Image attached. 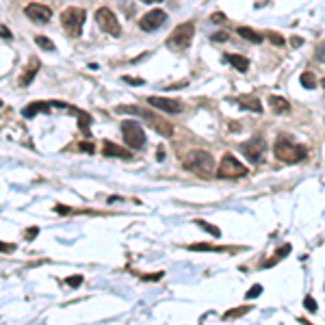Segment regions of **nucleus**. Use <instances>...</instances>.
<instances>
[{"mask_svg":"<svg viewBox=\"0 0 325 325\" xmlns=\"http://www.w3.org/2000/svg\"><path fill=\"white\" fill-rule=\"evenodd\" d=\"M195 223H197V226L199 228H202V230H206V232L208 234H211V237H221V230H219L217 226H213V223H208V221H204V219H197V221H195Z\"/></svg>","mask_w":325,"mask_h":325,"instance_id":"obj_22","label":"nucleus"},{"mask_svg":"<svg viewBox=\"0 0 325 325\" xmlns=\"http://www.w3.org/2000/svg\"><path fill=\"white\" fill-rule=\"evenodd\" d=\"M165 22H167V13H165L163 9H152V11H148L146 16L139 20V28L152 33V31H156V28H161Z\"/></svg>","mask_w":325,"mask_h":325,"instance_id":"obj_8","label":"nucleus"},{"mask_svg":"<svg viewBox=\"0 0 325 325\" xmlns=\"http://www.w3.org/2000/svg\"><path fill=\"white\" fill-rule=\"evenodd\" d=\"M302 85H303L306 89H314V87L319 85V81H317V76H314L312 72H303V74H302Z\"/></svg>","mask_w":325,"mask_h":325,"instance_id":"obj_23","label":"nucleus"},{"mask_svg":"<svg viewBox=\"0 0 325 325\" xmlns=\"http://www.w3.org/2000/svg\"><path fill=\"white\" fill-rule=\"evenodd\" d=\"M141 2H146V4H152V2H163V0H141Z\"/></svg>","mask_w":325,"mask_h":325,"instance_id":"obj_39","label":"nucleus"},{"mask_svg":"<svg viewBox=\"0 0 325 325\" xmlns=\"http://www.w3.org/2000/svg\"><path fill=\"white\" fill-rule=\"evenodd\" d=\"M288 254H291V245H282V247H278V252H276V256H273L271 260H267V262L262 264L264 269L267 267H271V264H276V262H280V260H282L284 256H288Z\"/></svg>","mask_w":325,"mask_h":325,"instance_id":"obj_20","label":"nucleus"},{"mask_svg":"<svg viewBox=\"0 0 325 325\" xmlns=\"http://www.w3.org/2000/svg\"><path fill=\"white\" fill-rule=\"evenodd\" d=\"M35 42H37V46L42 48V50H48V52H52V50H54V43L50 42L48 37H43V35H39V37H35Z\"/></svg>","mask_w":325,"mask_h":325,"instance_id":"obj_25","label":"nucleus"},{"mask_svg":"<svg viewBox=\"0 0 325 325\" xmlns=\"http://www.w3.org/2000/svg\"><path fill=\"white\" fill-rule=\"evenodd\" d=\"M124 81H126L128 85H143L141 78H130V76H124Z\"/></svg>","mask_w":325,"mask_h":325,"instance_id":"obj_35","label":"nucleus"},{"mask_svg":"<svg viewBox=\"0 0 325 325\" xmlns=\"http://www.w3.org/2000/svg\"><path fill=\"white\" fill-rule=\"evenodd\" d=\"M249 306H243V308H237V310H230V312H226V319H234V317H241V314H247L249 312Z\"/></svg>","mask_w":325,"mask_h":325,"instance_id":"obj_28","label":"nucleus"},{"mask_svg":"<svg viewBox=\"0 0 325 325\" xmlns=\"http://www.w3.org/2000/svg\"><path fill=\"white\" fill-rule=\"evenodd\" d=\"M226 61L234 65V69H238V72H247L249 69V59H245L243 54H226Z\"/></svg>","mask_w":325,"mask_h":325,"instance_id":"obj_17","label":"nucleus"},{"mask_svg":"<svg viewBox=\"0 0 325 325\" xmlns=\"http://www.w3.org/2000/svg\"><path fill=\"white\" fill-rule=\"evenodd\" d=\"M76 117H78V128H81L83 132L89 137V132H91V130H89V128H91V115H89L87 111H81V108H78Z\"/></svg>","mask_w":325,"mask_h":325,"instance_id":"obj_18","label":"nucleus"},{"mask_svg":"<svg viewBox=\"0 0 325 325\" xmlns=\"http://www.w3.org/2000/svg\"><path fill=\"white\" fill-rule=\"evenodd\" d=\"M0 31H2V39H4V42H11V33H9V28L4 26V24L0 26Z\"/></svg>","mask_w":325,"mask_h":325,"instance_id":"obj_34","label":"nucleus"},{"mask_svg":"<svg viewBox=\"0 0 325 325\" xmlns=\"http://www.w3.org/2000/svg\"><path fill=\"white\" fill-rule=\"evenodd\" d=\"M302 43H303V39H302V37H291V46H293V48H299Z\"/></svg>","mask_w":325,"mask_h":325,"instance_id":"obj_37","label":"nucleus"},{"mask_svg":"<svg viewBox=\"0 0 325 325\" xmlns=\"http://www.w3.org/2000/svg\"><path fill=\"white\" fill-rule=\"evenodd\" d=\"M65 284H67L69 288H78L83 284V276H69V278H65Z\"/></svg>","mask_w":325,"mask_h":325,"instance_id":"obj_27","label":"nucleus"},{"mask_svg":"<svg viewBox=\"0 0 325 325\" xmlns=\"http://www.w3.org/2000/svg\"><path fill=\"white\" fill-rule=\"evenodd\" d=\"M78 150H83V152H96V148L91 146V143H87V141H83V143H78Z\"/></svg>","mask_w":325,"mask_h":325,"instance_id":"obj_33","label":"nucleus"},{"mask_svg":"<svg viewBox=\"0 0 325 325\" xmlns=\"http://www.w3.org/2000/svg\"><path fill=\"white\" fill-rule=\"evenodd\" d=\"M184 169H189V172L197 173V176H213L215 173V158L211 156L208 152H204V150H193V152H189L187 156H184Z\"/></svg>","mask_w":325,"mask_h":325,"instance_id":"obj_1","label":"nucleus"},{"mask_svg":"<svg viewBox=\"0 0 325 325\" xmlns=\"http://www.w3.org/2000/svg\"><path fill=\"white\" fill-rule=\"evenodd\" d=\"M50 108H67V104L65 102H33V104H28V107H24L22 115L24 117H35L39 111L50 113Z\"/></svg>","mask_w":325,"mask_h":325,"instance_id":"obj_13","label":"nucleus"},{"mask_svg":"<svg viewBox=\"0 0 325 325\" xmlns=\"http://www.w3.org/2000/svg\"><path fill=\"white\" fill-rule=\"evenodd\" d=\"M148 104H150V107H154V108H158V111L169 113V115H176V113L182 111V107H180L178 100H172V98L152 96V98H148Z\"/></svg>","mask_w":325,"mask_h":325,"instance_id":"obj_12","label":"nucleus"},{"mask_svg":"<svg viewBox=\"0 0 325 325\" xmlns=\"http://www.w3.org/2000/svg\"><path fill=\"white\" fill-rule=\"evenodd\" d=\"M260 293H262V286H254V288H249V291L245 293V299H254V297H258Z\"/></svg>","mask_w":325,"mask_h":325,"instance_id":"obj_30","label":"nucleus"},{"mask_svg":"<svg viewBox=\"0 0 325 325\" xmlns=\"http://www.w3.org/2000/svg\"><path fill=\"white\" fill-rule=\"evenodd\" d=\"M264 150H267V146H264V139L262 137H256V139H249V141L241 143V152L245 154V156L249 158L252 163L260 161V156L264 154Z\"/></svg>","mask_w":325,"mask_h":325,"instance_id":"obj_10","label":"nucleus"},{"mask_svg":"<svg viewBox=\"0 0 325 325\" xmlns=\"http://www.w3.org/2000/svg\"><path fill=\"white\" fill-rule=\"evenodd\" d=\"M211 20L213 22H226V16H223V13H213Z\"/></svg>","mask_w":325,"mask_h":325,"instance_id":"obj_36","label":"nucleus"},{"mask_svg":"<svg viewBox=\"0 0 325 325\" xmlns=\"http://www.w3.org/2000/svg\"><path fill=\"white\" fill-rule=\"evenodd\" d=\"M273 154L282 163H299L306 156V148L299 146V143L286 141V139H278L276 146H273Z\"/></svg>","mask_w":325,"mask_h":325,"instance_id":"obj_2","label":"nucleus"},{"mask_svg":"<svg viewBox=\"0 0 325 325\" xmlns=\"http://www.w3.org/2000/svg\"><path fill=\"white\" fill-rule=\"evenodd\" d=\"M61 24L65 28V33L69 37H78L83 33V24H85V9L81 7H67L61 13Z\"/></svg>","mask_w":325,"mask_h":325,"instance_id":"obj_4","label":"nucleus"},{"mask_svg":"<svg viewBox=\"0 0 325 325\" xmlns=\"http://www.w3.org/2000/svg\"><path fill=\"white\" fill-rule=\"evenodd\" d=\"M96 22H98V26L102 28L104 33H108V35H115V37H117V35L122 33L117 18H115V13L108 7H100L98 9V11H96Z\"/></svg>","mask_w":325,"mask_h":325,"instance_id":"obj_7","label":"nucleus"},{"mask_svg":"<svg viewBox=\"0 0 325 325\" xmlns=\"http://www.w3.org/2000/svg\"><path fill=\"white\" fill-rule=\"evenodd\" d=\"M269 107H271V111L278 113V115L291 111V104H288V100L282 98V96H269Z\"/></svg>","mask_w":325,"mask_h":325,"instance_id":"obj_16","label":"nucleus"},{"mask_svg":"<svg viewBox=\"0 0 325 325\" xmlns=\"http://www.w3.org/2000/svg\"><path fill=\"white\" fill-rule=\"evenodd\" d=\"M303 306H306L310 312H317V302H314V297H310V295L303 299Z\"/></svg>","mask_w":325,"mask_h":325,"instance_id":"obj_29","label":"nucleus"},{"mask_svg":"<svg viewBox=\"0 0 325 325\" xmlns=\"http://www.w3.org/2000/svg\"><path fill=\"white\" fill-rule=\"evenodd\" d=\"M102 154L104 156H115V158H130V150L119 148L113 141H102Z\"/></svg>","mask_w":325,"mask_h":325,"instance_id":"obj_15","label":"nucleus"},{"mask_svg":"<svg viewBox=\"0 0 325 325\" xmlns=\"http://www.w3.org/2000/svg\"><path fill=\"white\" fill-rule=\"evenodd\" d=\"M234 102H237L238 107L243 108V111L262 113V104H260V100H258L256 96H252V93H241V96L234 98Z\"/></svg>","mask_w":325,"mask_h":325,"instance_id":"obj_14","label":"nucleus"},{"mask_svg":"<svg viewBox=\"0 0 325 325\" xmlns=\"http://www.w3.org/2000/svg\"><path fill=\"white\" fill-rule=\"evenodd\" d=\"M37 69H39V63L35 61V63L31 65V69H26V72L22 74V81H20V83H22V85H28V83L33 81V76H35V74H37Z\"/></svg>","mask_w":325,"mask_h":325,"instance_id":"obj_24","label":"nucleus"},{"mask_svg":"<svg viewBox=\"0 0 325 325\" xmlns=\"http://www.w3.org/2000/svg\"><path fill=\"white\" fill-rule=\"evenodd\" d=\"M228 39H230V35H228L226 31H219V33L213 35V42H219V43H221V42H228Z\"/></svg>","mask_w":325,"mask_h":325,"instance_id":"obj_31","label":"nucleus"},{"mask_svg":"<svg viewBox=\"0 0 325 325\" xmlns=\"http://www.w3.org/2000/svg\"><path fill=\"white\" fill-rule=\"evenodd\" d=\"M13 249H16V245H13V243H9V245L2 243V252H4V254H11Z\"/></svg>","mask_w":325,"mask_h":325,"instance_id":"obj_38","label":"nucleus"},{"mask_svg":"<svg viewBox=\"0 0 325 325\" xmlns=\"http://www.w3.org/2000/svg\"><path fill=\"white\" fill-rule=\"evenodd\" d=\"M238 35H241L243 39H247V42H252V43H260L262 42V35L256 33V31H252V28H247V26H238Z\"/></svg>","mask_w":325,"mask_h":325,"instance_id":"obj_19","label":"nucleus"},{"mask_svg":"<svg viewBox=\"0 0 325 325\" xmlns=\"http://www.w3.org/2000/svg\"><path fill=\"white\" fill-rule=\"evenodd\" d=\"M26 18L33 20L35 24H46L50 18H52V9L46 7V4H39V2H31L26 7Z\"/></svg>","mask_w":325,"mask_h":325,"instance_id":"obj_11","label":"nucleus"},{"mask_svg":"<svg viewBox=\"0 0 325 325\" xmlns=\"http://www.w3.org/2000/svg\"><path fill=\"white\" fill-rule=\"evenodd\" d=\"M193 33H195L193 22H184V24H180V26H176V28H173V33L169 35L167 46L172 48V50H176V52H182V50H187L189 46H191V42H193Z\"/></svg>","mask_w":325,"mask_h":325,"instance_id":"obj_3","label":"nucleus"},{"mask_svg":"<svg viewBox=\"0 0 325 325\" xmlns=\"http://www.w3.org/2000/svg\"><path fill=\"white\" fill-rule=\"evenodd\" d=\"M37 234H39V228H35V226H33V228H28L26 232H24V238H26V241H33V238L37 237Z\"/></svg>","mask_w":325,"mask_h":325,"instance_id":"obj_32","label":"nucleus"},{"mask_svg":"<svg viewBox=\"0 0 325 325\" xmlns=\"http://www.w3.org/2000/svg\"><path fill=\"white\" fill-rule=\"evenodd\" d=\"M191 252H223V249H230V247H215V245H208V243H193L189 245Z\"/></svg>","mask_w":325,"mask_h":325,"instance_id":"obj_21","label":"nucleus"},{"mask_svg":"<svg viewBox=\"0 0 325 325\" xmlns=\"http://www.w3.org/2000/svg\"><path fill=\"white\" fill-rule=\"evenodd\" d=\"M267 39L273 43V46H284V43H286V39H284L282 35H280V33H273V31L267 33Z\"/></svg>","mask_w":325,"mask_h":325,"instance_id":"obj_26","label":"nucleus"},{"mask_svg":"<svg viewBox=\"0 0 325 325\" xmlns=\"http://www.w3.org/2000/svg\"><path fill=\"white\" fill-rule=\"evenodd\" d=\"M321 85H323V89H325V78H323V81H321Z\"/></svg>","mask_w":325,"mask_h":325,"instance_id":"obj_40","label":"nucleus"},{"mask_svg":"<svg viewBox=\"0 0 325 325\" xmlns=\"http://www.w3.org/2000/svg\"><path fill=\"white\" fill-rule=\"evenodd\" d=\"M247 176V167L234 154H226L217 167V178H243Z\"/></svg>","mask_w":325,"mask_h":325,"instance_id":"obj_6","label":"nucleus"},{"mask_svg":"<svg viewBox=\"0 0 325 325\" xmlns=\"http://www.w3.org/2000/svg\"><path fill=\"white\" fill-rule=\"evenodd\" d=\"M122 134H124V141H126L128 148L141 150L146 146V130L141 128V124L126 119V122H122Z\"/></svg>","mask_w":325,"mask_h":325,"instance_id":"obj_5","label":"nucleus"},{"mask_svg":"<svg viewBox=\"0 0 325 325\" xmlns=\"http://www.w3.org/2000/svg\"><path fill=\"white\" fill-rule=\"evenodd\" d=\"M137 115H141L150 126L156 130L158 134H163V137H172V134H173V126L169 122H165V117H158L156 113H150V111H141V108L137 111Z\"/></svg>","mask_w":325,"mask_h":325,"instance_id":"obj_9","label":"nucleus"}]
</instances>
